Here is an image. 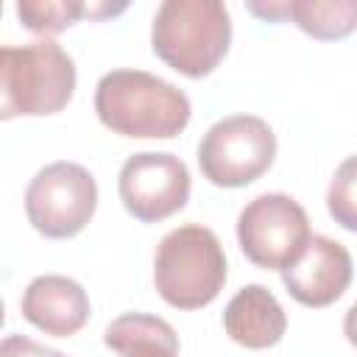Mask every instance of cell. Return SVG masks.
Instances as JSON below:
<instances>
[{
	"label": "cell",
	"instance_id": "1",
	"mask_svg": "<svg viewBox=\"0 0 357 357\" xmlns=\"http://www.w3.org/2000/svg\"><path fill=\"white\" fill-rule=\"evenodd\" d=\"M98 120L137 139H170L190 123V98L170 81L145 70H112L95 86Z\"/></svg>",
	"mask_w": 357,
	"mask_h": 357
},
{
	"label": "cell",
	"instance_id": "2",
	"mask_svg": "<svg viewBox=\"0 0 357 357\" xmlns=\"http://www.w3.org/2000/svg\"><path fill=\"white\" fill-rule=\"evenodd\" d=\"M75 92V61L53 39L0 45V120L61 112Z\"/></svg>",
	"mask_w": 357,
	"mask_h": 357
},
{
	"label": "cell",
	"instance_id": "3",
	"mask_svg": "<svg viewBox=\"0 0 357 357\" xmlns=\"http://www.w3.org/2000/svg\"><path fill=\"white\" fill-rule=\"evenodd\" d=\"M231 42V17L220 0H165L151 25L153 53L187 78L209 75Z\"/></svg>",
	"mask_w": 357,
	"mask_h": 357
},
{
	"label": "cell",
	"instance_id": "4",
	"mask_svg": "<svg viewBox=\"0 0 357 357\" xmlns=\"http://www.w3.org/2000/svg\"><path fill=\"white\" fill-rule=\"evenodd\" d=\"M226 282V254L212 229L187 223L167 231L153 257L156 293L176 310H198L218 298Z\"/></svg>",
	"mask_w": 357,
	"mask_h": 357
},
{
	"label": "cell",
	"instance_id": "5",
	"mask_svg": "<svg viewBox=\"0 0 357 357\" xmlns=\"http://www.w3.org/2000/svg\"><path fill=\"white\" fill-rule=\"evenodd\" d=\"M276 156V134L257 114H231L209 126L198 145L201 173L218 187L257 181Z\"/></svg>",
	"mask_w": 357,
	"mask_h": 357
},
{
	"label": "cell",
	"instance_id": "6",
	"mask_svg": "<svg viewBox=\"0 0 357 357\" xmlns=\"http://www.w3.org/2000/svg\"><path fill=\"white\" fill-rule=\"evenodd\" d=\"M312 231L304 206L284 192H265L248 201L237 218L243 254L265 271L290 268L307 248Z\"/></svg>",
	"mask_w": 357,
	"mask_h": 357
},
{
	"label": "cell",
	"instance_id": "7",
	"mask_svg": "<svg viewBox=\"0 0 357 357\" xmlns=\"http://www.w3.org/2000/svg\"><path fill=\"white\" fill-rule=\"evenodd\" d=\"M98 184L84 165L53 162L45 165L25 190V215L31 226L50 237H75L95 215Z\"/></svg>",
	"mask_w": 357,
	"mask_h": 357
},
{
	"label": "cell",
	"instance_id": "8",
	"mask_svg": "<svg viewBox=\"0 0 357 357\" xmlns=\"http://www.w3.org/2000/svg\"><path fill=\"white\" fill-rule=\"evenodd\" d=\"M120 201L142 223H159L190 198V170L173 153L142 151L123 162L117 178Z\"/></svg>",
	"mask_w": 357,
	"mask_h": 357
},
{
	"label": "cell",
	"instance_id": "9",
	"mask_svg": "<svg viewBox=\"0 0 357 357\" xmlns=\"http://www.w3.org/2000/svg\"><path fill=\"white\" fill-rule=\"evenodd\" d=\"M287 293L304 307H326L337 301L351 282V254L343 243L312 234L301 257L282 271Z\"/></svg>",
	"mask_w": 357,
	"mask_h": 357
},
{
	"label": "cell",
	"instance_id": "10",
	"mask_svg": "<svg viewBox=\"0 0 357 357\" xmlns=\"http://www.w3.org/2000/svg\"><path fill=\"white\" fill-rule=\"evenodd\" d=\"M22 318L53 337H70L89 321L86 290L61 273L36 276L20 301Z\"/></svg>",
	"mask_w": 357,
	"mask_h": 357
},
{
	"label": "cell",
	"instance_id": "11",
	"mask_svg": "<svg viewBox=\"0 0 357 357\" xmlns=\"http://www.w3.org/2000/svg\"><path fill=\"white\" fill-rule=\"evenodd\" d=\"M226 335L245 349H268L284 337L287 315L276 296L262 284L240 287L223 310Z\"/></svg>",
	"mask_w": 357,
	"mask_h": 357
},
{
	"label": "cell",
	"instance_id": "12",
	"mask_svg": "<svg viewBox=\"0 0 357 357\" xmlns=\"http://www.w3.org/2000/svg\"><path fill=\"white\" fill-rule=\"evenodd\" d=\"M103 343L117 357H178L176 329L165 318L148 312L114 318L103 332Z\"/></svg>",
	"mask_w": 357,
	"mask_h": 357
},
{
	"label": "cell",
	"instance_id": "13",
	"mask_svg": "<svg viewBox=\"0 0 357 357\" xmlns=\"http://www.w3.org/2000/svg\"><path fill=\"white\" fill-rule=\"evenodd\" d=\"M284 20H293L304 33L315 39H343L354 31L357 3L354 0H284Z\"/></svg>",
	"mask_w": 357,
	"mask_h": 357
},
{
	"label": "cell",
	"instance_id": "14",
	"mask_svg": "<svg viewBox=\"0 0 357 357\" xmlns=\"http://www.w3.org/2000/svg\"><path fill=\"white\" fill-rule=\"evenodd\" d=\"M84 0H20L17 17L33 33H59L84 17Z\"/></svg>",
	"mask_w": 357,
	"mask_h": 357
},
{
	"label": "cell",
	"instance_id": "15",
	"mask_svg": "<svg viewBox=\"0 0 357 357\" xmlns=\"http://www.w3.org/2000/svg\"><path fill=\"white\" fill-rule=\"evenodd\" d=\"M326 201H329L332 218L343 229L354 231L357 229V212H354V156H346L343 165L337 167L332 184H329Z\"/></svg>",
	"mask_w": 357,
	"mask_h": 357
},
{
	"label": "cell",
	"instance_id": "16",
	"mask_svg": "<svg viewBox=\"0 0 357 357\" xmlns=\"http://www.w3.org/2000/svg\"><path fill=\"white\" fill-rule=\"evenodd\" d=\"M0 357H67V354L45 343H36L25 335H8L0 340Z\"/></svg>",
	"mask_w": 357,
	"mask_h": 357
},
{
	"label": "cell",
	"instance_id": "17",
	"mask_svg": "<svg viewBox=\"0 0 357 357\" xmlns=\"http://www.w3.org/2000/svg\"><path fill=\"white\" fill-rule=\"evenodd\" d=\"M120 11H126V3H106V0H89V3L84 6V17H89V20H103V17H114V14H120Z\"/></svg>",
	"mask_w": 357,
	"mask_h": 357
},
{
	"label": "cell",
	"instance_id": "18",
	"mask_svg": "<svg viewBox=\"0 0 357 357\" xmlns=\"http://www.w3.org/2000/svg\"><path fill=\"white\" fill-rule=\"evenodd\" d=\"M3 321H6V307H3V301H0V326H3Z\"/></svg>",
	"mask_w": 357,
	"mask_h": 357
},
{
	"label": "cell",
	"instance_id": "19",
	"mask_svg": "<svg viewBox=\"0 0 357 357\" xmlns=\"http://www.w3.org/2000/svg\"><path fill=\"white\" fill-rule=\"evenodd\" d=\"M0 14H3V3H0Z\"/></svg>",
	"mask_w": 357,
	"mask_h": 357
}]
</instances>
